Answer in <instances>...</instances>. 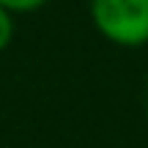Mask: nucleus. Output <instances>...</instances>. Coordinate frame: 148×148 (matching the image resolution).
Here are the masks:
<instances>
[{"label":"nucleus","instance_id":"1","mask_svg":"<svg viewBox=\"0 0 148 148\" xmlns=\"http://www.w3.org/2000/svg\"><path fill=\"white\" fill-rule=\"evenodd\" d=\"M88 14L104 41L126 49L148 44V0H90Z\"/></svg>","mask_w":148,"mask_h":148},{"label":"nucleus","instance_id":"2","mask_svg":"<svg viewBox=\"0 0 148 148\" xmlns=\"http://www.w3.org/2000/svg\"><path fill=\"white\" fill-rule=\"evenodd\" d=\"M14 36H16V16L0 5V52H5L11 47Z\"/></svg>","mask_w":148,"mask_h":148},{"label":"nucleus","instance_id":"3","mask_svg":"<svg viewBox=\"0 0 148 148\" xmlns=\"http://www.w3.org/2000/svg\"><path fill=\"white\" fill-rule=\"evenodd\" d=\"M49 0H0V5H3L5 11H11V14H33V11L44 8Z\"/></svg>","mask_w":148,"mask_h":148},{"label":"nucleus","instance_id":"4","mask_svg":"<svg viewBox=\"0 0 148 148\" xmlns=\"http://www.w3.org/2000/svg\"><path fill=\"white\" fill-rule=\"evenodd\" d=\"M145 104H148V101H145Z\"/></svg>","mask_w":148,"mask_h":148}]
</instances>
